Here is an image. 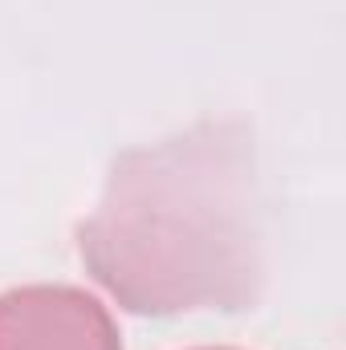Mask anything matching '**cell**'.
<instances>
[{
    "instance_id": "obj_2",
    "label": "cell",
    "mask_w": 346,
    "mask_h": 350,
    "mask_svg": "<svg viewBox=\"0 0 346 350\" xmlns=\"http://www.w3.org/2000/svg\"><path fill=\"white\" fill-rule=\"evenodd\" d=\"M0 350H122L106 310L78 289L0 297Z\"/></svg>"
},
{
    "instance_id": "obj_1",
    "label": "cell",
    "mask_w": 346,
    "mask_h": 350,
    "mask_svg": "<svg viewBox=\"0 0 346 350\" xmlns=\"http://www.w3.org/2000/svg\"><path fill=\"white\" fill-rule=\"evenodd\" d=\"M82 257L131 310L224 297L249 265L245 187L224 143H175L114 175Z\"/></svg>"
}]
</instances>
